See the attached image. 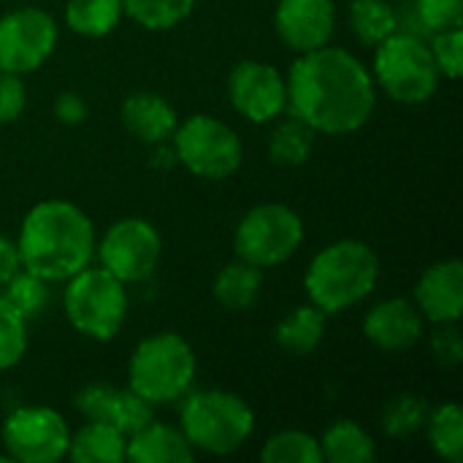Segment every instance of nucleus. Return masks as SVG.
Returning a JSON list of instances; mask_svg holds the SVG:
<instances>
[{
    "mask_svg": "<svg viewBox=\"0 0 463 463\" xmlns=\"http://www.w3.org/2000/svg\"><path fill=\"white\" fill-rule=\"evenodd\" d=\"M128 437L119 434L106 420H87L76 434H71L68 456L76 463H122Z\"/></svg>",
    "mask_w": 463,
    "mask_h": 463,
    "instance_id": "obj_19",
    "label": "nucleus"
},
{
    "mask_svg": "<svg viewBox=\"0 0 463 463\" xmlns=\"http://www.w3.org/2000/svg\"><path fill=\"white\" fill-rule=\"evenodd\" d=\"M62 312L81 336L109 342L122 331L128 317L125 282H119L103 266H84L71 279H65Z\"/></svg>",
    "mask_w": 463,
    "mask_h": 463,
    "instance_id": "obj_6",
    "label": "nucleus"
},
{
    "mask_svg": "<svg viewBox=\"0 0 463 463\" xmlns=\"http://www.w3.org/2000/svg\"><path fill=\"white\" fill-rule=\"evenodd\" d=\"M380 279V258L361 239H342L323 247L304 277L309 304L326 315H339L361 304Z\"/></svg>",
    "mask_w": 463,
    "mask_h": 463,
    "instance_id": "obj_3",
    "label": "nucleus"
},
{
    "mask_svg": "<svg viewBox=\"0 0 463 463\" xmlns=\"http://www.w3.org/2000/svg\"><path fill=\"white\" fill-rule=\"evenodd\" d=\"M3 288H5L3 296H5V298L11 301V307H16L27 320H30V317H38V315L46 309V304H49V282L41 279V277L33 274V271L19 269Z\"/></svg>",
    "mask_w": 463,
    "mask_h": 463,
    "instance_id": "obj_31",
    "label": "nucleus"
},
{
    "mask_svg": "<svg viewBox=\"0 0 463 463\" xmlns=\"http://www.w3.org/2000/svg\"><path fill=\"white\" fill-rule=\"evenodd\" d=\"M195 458L193 445L182 429L152 420L125 442V461L130 463H190Z\"/></svg>",
    "mask_w": 463,
    "mask_h": 463,
    "instance_id": "obj_18",
    "label": "nucleus"
},
{
    "mask_svg": "<svg viewBox=\"0 0 463 463\" xmlns=\"http://www.w3.org/2000/svg\"><path fill=\"white\" fill-rule=\"evenodd\" d=\"M426 418H429V404L423 402V396L415 393L391 396L380 412V423L388 437H412L415 431L423 429Z\"/></svg>",
    "mask_w": 463,
    "mask_h": 463,
    "instance_id": "obj_29",
    "label": "nucleus"
},
{
    "mask_svg": "<svg viewBox=\"0 0 463 463\" xmlns=\"http://www.w3.org/2000/svg\"><path fill=\"white\" fill-rule=\"evenodd\" d=\"M27 353V317L0 296V372L14 369Z\"/></svg>",
    "mask_w": 463,
    "mask_h": 463,
    "instance_id": "obj_30",
    "label": "nucleus"
},
{
    "mask_svg": "<svg viewBox=\"0 0 463 463\" xmlns=\"http://www.w3.org/2000/svg\"><path fill=\"white\" fill-rule=\"evenodd\" d=\"M374 49L372 79L388 98L407 106H418L434 98L442 73L423 38L396 30Z\"/></svg>",
    "mask_w": 463,
    "mask_h": 463,
    "instance_id": "obj_7",
    "label": "nucleus"
},
{
    "mask_svg": "<svg viewBox=\"0 0 463 463\" xmlns=\"http://www.w3.org/2000/svg\"><path fill=\"white\" fill-rule=\"evenodd\" d=\"M160 233L152 222L141 217H125L114 222L98 244L100 266L125 285L144 282L146 277H152V271L160 263Z\"/></svg>",
    "mask_w": 463,
    "mask_h": 463,
    "instance_id": "obj_12",
    "label": "nucleus"
},
{
    "mask_svg": "<svg viewBox=\"0 0 463 463\" xmlns=\"http://www.w3.org/2000/svg\"><path fill=\"white\" fill-rule=\"evenodd\" d=\"M415 5L423 27L431 33L463 24V0H415Z\"/></svg>",
    "mask_w": 463,
    "mask_h": 463,
    "instance_id": "obj_34",
    "label": "nucleus"
},
{
    "mask_svg": "<svg viewBox=\"0 0 463 463\" xmlns=\"http://www.w3.org/2000/svg\"><path fill=\"white\" fill-rule=\"evenodd\" d=\"M315 149V130L301 122L298 117H290L279 122L269 136V157L279 168H298L309 160Z\"/></svg>",
    "mask_w": 463,
    "mask_h": 463,
    "instance_id": "obj_24",
    "label": "nucleus"
},
{
    "mask_svg": "<svg viewBox=\"0 0 463 463\" xmlns=\"http://www.w3.org/2000/svg\"><path fill=\"white\" fill-rule=\"evenodd\" d=\"M54 117L62 125H81L87 117V103L79 92H60L54 100Z\"/></svg>",
    "mask_w": 463,
    "mask_h": 463,
    "instance_id": "obj_38",
    "label": "nucleus"
},
{
    "mask_svg": "<svg viewBox=\"0 0 463 463\" xmlns=\"http://www.w3.org/2000/svg\"><path fill=\"white\" fill-rule=\"evenodd\" d=\"M429 445L442 461L461 463L463 458V412L458 404H442L426 418Z\"/></svg>",
    "mask_w": 463,
    "mask_h": 463,
    "instance_id": "obj_26",
    "label": "nucleus"
},
{
    "mask_svg": "<svg viewBox=\"0 0 463 463\" xmlns=\"http://www.w3.org/2000/svg\"><path fill=\"white\" fill-rule=\"evenodd\" d=\"M195 353L179 334H155L136 345L128 364V388L149 404L182 399L195 380Z\"/></svg>",
    "mask_w": 463,
    "mask_h": 463,
    "instance_id": "obj_5",
    "label": "nucleus"
},
{
    "mask_svg": "<svg viewBox=\"0 0 463 463\" xmlns=\"http://www.w3.org/2000/svg\"><path fill=\"white\" fill-rule=\"evenodd\" d=\"M260 461L263 463H323L320 453V439L298 431V429H288L274 434L263 448H260Z\"/></svg>",
    "mask_w": 463,
    "mask_h": 463,
    "instance_id": "obj_27",
    "label": "nucleus"
},
{
    "mask_svg": "<svg viewBox=\"0 0 463 463\" xmlns=\"http://www.w3.org/2000/svg\"><path fill=\"white\" fill-rule=\"evenodd\" d=\"M323 461L328 463H369L374 461L377 448L369 431L353 420H339L326 429L320 439Z\"/></svg>",
    "mask_w": 463,
    "mask_h": 463,
    "instance_id": "obj_22",
    "label": "nucleus"
},
{
    "mask_svg": "<svg viewBox=\"0 0 463 463\" xmlns=\"http://www.w3.org/2000/svg\"><path fill=\"white\" fill-rule=\"evenodd\" d=\"M231 106L250 122L266 125L288 111V84L285 76L258 60L239 62L228 76Z\"/></svg>",
    "mask_w": 463,
    "mask_h": 463,
    "instance_id": "obj_13",
    "label": "nucleus"
},
{
    "mask_svg": "<svg viewBox=\"0 0 463 463\" xmlns=\"http://www.w3.org/2000/svg\"><path fill=\"white\" fill-rule=\"evenodd\" d=\"M22 269V260H19V250H16V241L0 236V288Z\"/></svg>",
    "mask_w": 463,
    "mask_h": 463,
    "instance_id": "obj_39",
    "label": "nucleus"
},
{
    "mask_svg": "<svg viewBox=\"0 0 463 463\" xmlns=\"http://www.w3.org/2000/svg\"><path fill=\"white\" fill-rule=\"evenodd\" d=\"M347 14L364 46H377L399 30V14L388 0H353Z\"/></svg>",
    "mask_w": 463,
    "mask_h": 463,
    "instance_id": "obj_25",
    "label": "nucleus"
},
{
    "mask_svg": "<svg viewBox=\"0 0 463 463\" xmlns=\"http://www.w3.org/2000/svg\"><path fill=\"white\" fill-rule=\"evenodd\" d=\"M260 290H263V269H258L241 258L228 263L225 269H220L214 277V285H212L217 304L231 312H244V309L255 307V301L260 298Z\"/></svg>",
    "mask_w": 463,
    "mask_h": 463,
    "instance_id": "obj_20",
    "label": "nucleus"
},
{
    "mask_svg": "<svg viewBox=\"0 0 463 463\" xmlns=\"http://www.w3.org/2000/svg\"><path fill=\"white\" fill-rule=\"evenodd\" d=\"M288 109L315 133L347 136L361 130L377 106V84L364 62L342 46H320L293 60Z\"/></svg>",
    "mask_w": 463,
    "mask_h": 463,
    "instance_id": "obj_1",
    "label": "nucleus"
},
{
    "mask_svg": "<svg viewBox=\"0 0 463 463\" xmlns=\"http://www.w3.org/2000/svg\"><path fill=\"white\" fill-rule=\"evenodd\" d=\"M326 323L328 315L323 309H317L315 304H304L279 320L274 339L290 355H309L320 347L326 336Z\"/></svg>",
    "mask_w": 463,
    "mask_h": 463,
    "instance_id": "obj_21",
    "label": "nucleus"
},
{
    "mask_svg": "<svg viewBox=\"0 0 463 463\" xmlns=\"http://www.w3.org/2000/svg\"><path fill=\"white\" fill-rule=\"evenodd\" d=\"M24 106H27V92L22 76L0 71V125L19 119Z\"/></svg>",
    "mask_w": 463,
    "mask_h": 463,
    "instance_id": "obj_37",
    "label": "nucleus"
},
{
    "mask_svg": "<svg viewBox=\"0 0 463 463\" xmlns=\"http://www.w3.org/2000/svg\"><path fill=\"white\" fill-rule=\"evenodd\" d=\"M179 429L195 453L231 456L252 437L255 412L231 391H187Z\"/></svg>",
    "mask_w": 463,
    "mask_h": 463,
    "instance_id": "obj_4",
    "label": "nucleus"
},
{
    "mask_svg": "<svg viewBox=\"0 0 463 463\" xmlns=\"http://www.w3.org/2000/svg\"><path fill=\"white\" fill-rule=\"evenodd\" d=\"M364 336L383 353L412 350L423 336V315L407 298H388L364 317Z\"/></svg>",
    "mask_w": 463,
    "mask_h": 463,
    "instance_id": "obj_15",
    "label": "nucleus"
},
{
    "mask_svg": "<svg viewBox=\"0 0 463 463\" xmlns=\"http://www.w3.org/2000/svg\"><path fill=\"white\" fill-rule=\"evenodd\" d=\"M336 27L334 0H279L274 11V30L279 41L304 54L331 41Z\"/></svg>",
    "mask_w": 463,
    "mask_h": 463,
    "instance_id": "obj_14",
    "label": "nucleus"
},
{
    "mask_svg": "<svg viewBox=\"0 0 463 463\" xmlns=\"http://www.w3.org/2000/svg\"><path fill=\"white\" fill-rule=\"evenodd\" d=\"M57 22L49 11L27 5L0 16V71L24 76L38 71L57 46Z\"/></svg>",
    "mask_w": 463,
    "mask_h": 463,
    "instance_id": "obj_11",
    "label": "nucleus"
},
{
    "mask_svg": "<svg viewBox=\"0 0 463 463\" xmlns=\"http://www.w3.org/2000/svg\"><path fill=\"white\" fill-rule=\"evenodd\" d=\"M152 420H155V404H149L144 396H138L130 388L114 393L106 423H111L119 434L130 437V434L141 431L144 426H149Z\"/></svg>",
    "mask_w": 463,
    "mask_h": 463,
    "instance_id": "obj_32",
    "label": "nucleus"
},
{
    "mask_svg": "<svg viewBox=\"0 0 463 463\" xmlns=\"http://www.w3.org/2000/svg\"><path fill=\"white\" fill-rule=\"evenodd\" d=\"M304 241L301 217L285 203H258L236 225L233 250L236 258L258 266L274 269L290 260Z\"/></svg>",
    "mask_w": 463,
    "mask_h": 463,
    "instance_id": "obj_9",
    "label": "nucleus"
},
{
    "mask_svg": "<svg viewBox=\"0 0 463 463\" xmlns=\"http://www.w3.org/2000/svg\"><path fill=\"white\" fill-rule=\"evenodd\" d=\"M431 353L439 366L456 369L463 361V342L458 323H439V328L431 334Z\"/></svg>",
    "mask_w": 463,
    "mask_h": 463,
    "instance_id": "obj_36",
    "label": "nucleus"
},
{
    "mask_svg": "<svg viewBox=\"0 0 463 463\" xmlns=\"http://www.w3.org/2000/svg\"><path fill=\"white\" fill-rule=\"evenodd\" d=\"M68 420L52 407H19L3 420V448L11 461L57 463L68 456Z\"/></svg>",
    "mask_w": 463,
    "mask_h": 463,
    "instance_id": "obj_10",
    "label": "nucleus"
},
{
    "mask_svg": "<svg viewBox=\"0 0 463 463\" xmlns=\"http://www.w3.org/2000/svg\"><path fill=\"white\" fill-rule=\"evenodd\" d=\"M434 62L439 68V73L450 81H456L463 71V30L461 27H450V30H439L434 33L431 43H429Z\"/></svg>",
    "mask_w": 463,
    "mask_h": 463,
    "instance_id": "obj_33",
    "label": "nucleus"
},
{
    "mask_svg": "<svg viewBox=\"0 0 463 463\" xmlns=\"http://www.w3.org/2000/svg\"><path fill=\"white\" fill-rule=\"evenodd\" d=\"M176 163L201 179H228L239 171L244 149L231 125L212 114H193L171 136Z\"/></svg>",
    "mask_w": 463,
    "mask_h": 463,
    "instance_id": "obj_8",
    "label": "nucleus"
},
{
    "mask_svg": "<svg viewBox=\"0 0 463 463\" xmlns=\"http://www.w3.org/2000/svg\"><path fill=\"white\" fill-rule=\"evenodd\" d=\"M117 388L106 385V383H90L84 385L76 396H73V407L87 418V420H106L109 418V407L114 402Z\"/></svg>",
    "mask_w": 463,
    "mask_h": 463,
    "instance_id": "obj_35",
    "label": "nucleus"
},
{
    "mask_svg": "<svg viewBox=\"0 0 463 463\" xmlns=\"http://www.w3.org/2000/svg\"><path fill=\"white\" fill-rule=\"evenodd\" d=\"M157 146V152H155V165H160V168H171V165H176V152H174V146L168 149L165 146V141L163 144H155Z\"/></svg>",
    "mask_w": 463,
    "mask_h": 463,
    "instance_id": "obj_40",
    "label": "nucleus"
},
{
    "mask_svg": "<svg viewBox=\"0 0 463 463\" xmlns=\"http://www.w3.org/2000/svg\"><path fill=\"white\" fill-rule=\"evenodd\" d=\"M122 125L138 141L155 146L174 136L179 117L174 106L157 92H133L122 103Z\"/></svg>",
    "mask_w": 463,
    "mask_h": 463,
    "instance_id": "obj_17",
    "label": "nucleus"
},
{
    "mask_svg": "<svg viewBox=\"0 0 463 463\" xmlns=\"http://www.w3.org/2000/svg\"><path fill=\"white\" fill-rule=\"evenodd\" d=\"M415 307L431 323H458L463 317V263L458 258L429 266L415 285Z\"/></svg>",
    "mask_w": 463,
    "mask_h": 463,
    "instance_id": "obj_16",
    "label": "nucleus"
},
{
    "mask_svg": "<svg viewBox=\"0 0 463 463\" xmlns=\"http://www.w3.org/2000/svg\"><path fill=\"white\" fill-rule=\"evenodd\" d=\"M125 16L122 0H68L65 3V24L84 38L109 35L119 19Z\"/></svg>",
    "mask_w": 463,
    "mask_h": 463,
    "instance_id": "obj_23",
    "label": "nucleus"
},
{
    "mask_svg": "<svg viewBox=\"0 0 463 463\" xmlns=\"http://www.w3.org/2000/svg\"><path fill=\"white\" fill-rule=\"evenodd\" d=\"M195 0H122V11L146 30H171L184 22Z\"/></svg>",
    "mask_w": 463,
    "mask_h": 463,
    "instance_id": "obj_28",
    "label": "nucleus"
},
{
    "mask_svg": "<svg viewBox=\"0 0 463 463\" xmlns=\"http://www.w3.org/2000/svg\"><path fill=\"white\" fill-rule=\"evenodd\" d=\"M16 250L24 271L46 282H65L90 266L95 255V228L76 203L62 198L41 201L24 214Z\"/></svg>",
    "mask_w": 463,
    "mask_h": 463,
    "instance_id": "obj_2",
    "label": "nucleus"
}]
</instances>
